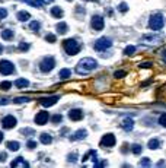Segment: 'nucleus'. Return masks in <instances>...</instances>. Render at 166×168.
<instances>
[{
    "mask_svg": "<svg viewBox=\"0 0 166 168\" xmlns=\"http://www.w3.org/2000/svg\"><path fill=\"white\" fill-rule=\"evenodd\" d=\"M96 66H98V63H96L93 59L86 57V59H82V60L79 61V64H77V67H76V72L80 73V75H86V73L95 70Z\"/></svg>",
    "mask_w": 166,
    "mask_h": 168,
    "instance_id": "nucleus-1",
    "label": "nucleus"
},
{
    "mask_svg": "<svg viewBox=\"0 0 166 168\" xmlns=\"http://www.w3.org/2000/svg\"><path fill=\"white\" fill-rule=\"evenodd\" d=\"M63 47H64L66 53L70 54V56H74V54H77V53L80 51V44H79L76 40H73V38L64 40V41H63Z\"/></svg>",
    "mask_w": 166,
    "mask_h": 168,
    "instance_id": "nucleus-2",
    "label": "nucleus"
},
{
    "mask_svg": "<svg viewBox=\"0 0 166 168\" xmlns=\"http://www.w3.org/2000/svg\"><path fill=\"white\" fill-rule=\"evenodd\" d=\"M163 25H165V19H163V16H162L160 13H156V15H153V16L149 19V28L153 29V31L160 29Z\"/></svg>",
    "mask_w": 166,
    "mask_h": 168,
    "instance_id": "nucleus-3",
    "label": "nucleus"
},
{
    "mask_svg": "<svg viewBox=\"0 0 166 168\" xmlns=\"http://www.w3.org/2000/svg\"><path fill=\"white\" fill-rule=\"evenodd\" d=\"M54 66H55V60L53 59V57H45L41 63H39V69L42 70V72H50V70H53L54 69Z\"/></svg>",
    "mask_w": 166,
    "mask_h": 168,
    "instance_id": "nucleus-4",
    "label": "nucleus"
},
{
    "mask_svg": "<svg viewBox=\"0 0 166 168\" xmlns=\"http://www.w3.org/2000/svg\"><path fill=\"white\" fill-rule=\"evenodd\" d=\"M112 45V43H111V40L109 38H99L96 43H95V50L96 51H105L107 48H109Z\"/></svg>",
    "mask_w": 166,
    "mask_h": 168,
    "instance_id": "nucleus-5",
    "label": "nucleus"
},
{
    "mask_svg": "<svg viewBox=\"0 0 166 168\" xmlns=\"http://www.w3.org/2000/svg\"><path fill=\"white\" fill-rule=\"evenodd\" d=\"M13 72H15V66L10 61H8V60L0 61V73H2V75H10Z\"/></svg>",
    "mask_w": 166,
    "mask_h": 168,
    "instance_id": "nucleus-6",
    "label": "nucleus"
},
{
    "mask_svg": "<svg viewBox=\"0 0 166 168\" xmlns=\"http://www.w3.org/2000/svg\"><path fill=\"white\" fill-rule=\"evenodd\" d=\"M91 25H92V28H93L95 31H101V29L104 28V25H105L104 18L99 16V15H95V16L92 18V21H91Z\"/></svg>",
    "mask_w": 166,
    "mask_h": 168,
    "instance_id": "nucleus-7",
    "label": "nucleus"
},
{
    "mask_svg": "<svg viewBox=\"0 0 166 168\" xmlns=\"http://www.w3.org/2000/svg\"><path fill=\"white\" fill-rule=\"evenodd\" d=\"M115 142H117L115 136H114L112 133H108V135L102 136V139H101V146H107V148H109V146H114Z\"/></svg>",
    "mask_w": 166,
    "mask_h": 168,
    "instance_id": "nucleus-8",
    "label": "nucleus"
},
{
    "mask_svg": "<svg viewBox=\"0 0 166 168\" xmlns=\"http://www.w3.org/2000/svg\"><path fill=\"white\" fill-rule=\"evenodd\" d=\"M58 100H60L58 95H54V97H45V98H41V100H39V104L44 105V107H51V105H54Z\"/></svg>",
    "mask_w": 166,
    "mask_h": 168,
    "instance_id": "nucleus-9",
    "label": "nucleus"
},
{
    "mask_svg": "<svg viewBox=\"0 0 166 168\" xmlns=\"http://www.w3.org/2000/svg\"><path fill=\"white\" fill-rule=\"evenodd\" d=\"M48 120H50V116H48V113H47V111H39V113L35 116V123H37V124H39V126L45 124Z\"/></svg>",
    "mask_w": 166,
    "mask_h": 168,
    "instance_id": "nucleus-10",
    "label": "nucleus"
},
{
    "mask_svg": "<svg viewBox=\"0 0 166 168\" xmlns=\"http://www.w3.org/2000/svg\"><path fill=\"white\" fill-rule=\"evenodd\" d=\"M15 124H16V119H15L13 116H6V117L3 119V121H2V126H3L5 129H12Z\"/></svg>",
    "mask_w": 166,
    "mask_h": 168,
    "instance_id": "nucleus-11",
    "label": "nucleus"
},
{
    "mask_svg": "<svg viewBox=\"0 0 166 168\" xmlns=\"http://www.w3.org/2000/svg\"><path fill=\"white\" fill-rule=\"evenodd\" d=\"M68 117H70V120H73V121H79V120L83 119V113H82V110L74 108V110H71V111L68 113Z\"/></svg>",
    "mask_w": 166,
    "mask_h": 168,
    "instance_id": "nucleus-12",
    "label": "nucleus"
},
{
    "mask_svg": "<svg viewBox=\"0 0 166 168\" xmlns=\"http://www.w3.org/2000/svg\"><path fill=\"white\" fill-rule=\"evenodd\" d=\"M86 136H88V132L82 129V130H77V132L73 135V137H71V139H73V140H82V139H85Z\"/></svg>",
    "mask_w": 166,
    "mask_h": 168,
    "instance_id": "nucleus-13",
    "label": "nucleus"
},
{
    "mask_svg": "<svg viewBox=\"0 0 166 168\" xmlns=\"http://www.w3.org/2000/svg\"><path fill=\"white\" fill-rule=\"evenodd\" d=\"M133 127H134V121H133V119H125V120L122 121V129H124V130L130 132V130H133Z\"/></svg>",
    "mask_w": 166,
    "mask_h": 168,
    "instance_id": "nucleus-14",
    "label": "nucleus"
},
{
    "mask_svg": "<svg viewBox=\"0 0 166 168\" xmlns=\"http://www.w3.org/2000/svg\"><path fill=\"white\" fill-rule=\"evenodd\" d=\"M12 167H29V164L24 158H16V161L12 162Z\"/></svg>",
    "mask_w": 166,
    "mask_h": 168,
    "instance_id": "nucleus-15",
    "label": "nucleus"
},
{
    "mask_svg": "<svg viewBox=\"0 0 166 168\" xmlns=\"http://www.w3.org/2000/svg\"><path fill=\"white\" fill-rule=\"evenodd\" d=\"M15 85H16V88L22 89V88H26V86L29 85V82H28V79H18V80L15 82Z\"/></svg>",
    "mask_w": 166,
    "mask_h": 168,
    "instance_id": "nucleus-16",
    "label": "nucleus"
},
{
    "mask_svg": "<svg viewBox=\"0 0 166 168\" xmlns=\"http://www.w3.org/2000/svg\"><path fill=\"white\" fill-rule=\"evenodd\" d=\"M39 140H41V143H44V145H50V143L53 142V137H51L50 135H47V133H42V135L39 136Z\"/></svg>",
    "mask_w": 166,
    "mask_h": 168,
    "instance_id": "nucleus-17",
    "label": "nucleus"
},
{
    "mask_svg": "<svg viewBox=\"0 0 166 168\" xmlns=\"http://www.w3.org/2000/svg\"><path fill=\"white\" fill-rule=\"evenodd\" d=\"M147 146L150 148V149H157V148H160V140L159 139H150L149 140V143H147Z\"/></svg>",
    "mask_w": 166,
    "mask_h": 168,
    "instance_id": "nucleus-18",
    "label": "nucleus"
},
{
    "mask_svg": "<svg viewBox=\"0 0 166 168\" xmlns=\"http://www.w3.org/2000/svg\"><path fill=\"white\" fill-rule=\"evenodd\" d=\"M51 15L54 16V18H61L63 16V10H61V8H58V6H55V8H51Z\"/></svg>",
    "mask_w": 166,
    "mask_h": 168,
    "instance_id": "nucleus-19",
    "label": "nucleus"
},
{
    "mask_svg": "<svg viewBox=\"0 0 166 168\" xmlns=\"http://www.w3.org/2000/svg\"><path fill=\"white\" fill-rule=\"evenodd\" d=\"M67 24H64V22H60V24H57V32L58 34H66L67 32Z\"/></svg>",
    "mask_w": 166,
    "mask_h": 168,
    "instance_id": "nucleus-20",
    "label": "nucleus"
},
{
    "mask_svg": "<svg viewBox=\"0 0 166 168\" xmlns=\"http://www.w3.org/2000/svg\"><path fill=\"white\" fill-rule=\"evenodd\" d=\"M2 38L3 40H12L13 38V31H10V29H5L3 32H2Z\"/></svg>",
    "mask_w": 166,
    "mask_h": 168,
    "instance_id": "nucleus-21",
    "label": "nucleus"
},
{
    "mask_svg": "<svg viewBox=\"0 0 166 168\" xmlns=\"http://www.w3.org/2000/svg\"><path fill=\"white\" fill-rule=\"evenodd\" d=\"M31 16H29V13L28 12H25V10H22V12H19L18 13V19L19 21H22V22H25V21H28Z\"/></svg>",
    "mask_w": 166,
    "mask_h": 168,
    "instance_id": "nucleus-22",
    "label": "nucleus"
},
{
    "mask_svg": "<svg viewBox=\"0 0 166 168\" xmlns=\"http://www.w3.org/2000/svg\"><path fill=\"white\" fill-rule=\"evenodd\" d=\"M136 53V47L134 45H127L125 48H124V54L125 56H133Z\"/></svg>",
    "mask_w": 166,
    "mask_h": 168,
    "instance_id": "nucleus-23",
    "label": "nucleus"
},
{
    "mask_svg": "<svg viewBox=\"0 0 166 168\" xmlns=\"http://www.w3.org/2000/svg\"><path fill=\"white\" fill-rule=\"evenodd\" d=\"M28 3H29L31 6H37V8H39V6H44V5H45L44 0H29Z\"/></svg>",
    "mask_w": 166,
    "mask_h": 168,
    "instance_id": "nucleus-24",
    "label": "nucleus"
},
{
    "mask_svg": "<svg viewBox=\"0 0 166 168\" xmlns=\"http://www.w3.org/2000/svg\"><path fill=\"white\" fill-rule=\"evenodd\" d=\"M70 75H71L70 69H63V70L60 72V77H61V79H67V77H70Z\"/></svg>",
    "mask_w": 166,
    "mask_h": 168,
    "instance_id": "nucleus-25",
    "label": "nucleus"
},
{
    "mask_svg": "<svg viewBox=\"0 0 166 168\" xmlns=\"http://www.w3.org/2000/svg\"><path fill=\"white\" fill-rule=\"evenodd\" d=\"M8 148H9L10 151H18V149H19V143H18V142H9V143H8Z\"/></svg>",
    "mask_w": 166,
    "mask_h": 168,
    "instance_id": "nucleus-26",
    "label": "nucleus"
},
{
    "mask_svg": "<svg viewBox=\"0 0 166 168\" xmlns=\"http://www.w3.org/2000/svg\"><path fill=\"white\" fill-rule=\"evenodd\" d=\"M29 28H31L32 31H38V29H39V22H38V21H32V22L29 24Z\"/></svg>",
    "mask_w": 166,
    "mask_h": 168,
    "instance_id": "nucleus-27",
    "label": "nucleus"
},
{
    "mask_svg": "<svg viewBox=\"0 0 166 168\" xmlns=\"http://www.w3.org/2000/svg\"><path fill=\"white\" fill-rule=\"evenodd\" d=\"M131 151H133L134 155H138V153H141V146L136 143V145H133V149H131Z\"/></svg>",
    "mask_w": 166,
    "mask_h": 168,
    "instance_id": "nucleus-28",
    "label": "nucleus"
},
{
    "mask_svg": "<svg viewBox=\"0 0 166 168\" xmlns=\"http://www.w3.org/2000/svg\"><path fill=\"white\" fill-rule=\"evenodd\" d=\"M159 124L163 126V127H166V113H163V114L159 117Z\"/></svg>",
    "mask_w": 166,
    "mask_h": 168,
    "instance_id": "nucleus-29",
    "label": "nucleus"
},
{
    "mask_svg": "<svg viewBox=\"0 0 166 168\" xmlns=\"http://www.w3.org/2000/svg\"><path fill=\"white\" fill-rule=\"evenodd\" d=\"M6 16H8V10L5 8H0V21H3Z\"/></svg>",
    "mask_w": 166,
    "mask_h": 168,
    "instance_id": "nucleus-30",
    "label": "nucleus"
},
{
    "mask_svg": "<svg viewBox=\"0 0 166 168\" xmlns=\"http://www.w3.org/2000/svg\"><path fill=\"white\" fill-rule=\"evenodd\" d=\"M10 85H12L10 82H2V83H0V88L5 89V91H8V89L10 88Z\"/></svg>",
    "mask_w": 166,
    "mask_h": 168,
    "instance_id": "nucleus-31",
    "label": "nucleus"
},
{
    "mask_svg": "<svg viewBox=\"0 0 166 168\" xmlns=\"http://www.w3.org/2000/svg\"><path fill=\"white\" fill-rule=\"evenodd\" d=\"M118 10H120V12H127V10H128V5H127V3H120Z\"/></svg>",
    "mask_w": 166,
    "mask_h": 168,
    "instance_id": "nucleus-32",
    "label": "nucleus"
},
{
    "mask_svg": "<svg viewBox=\"0 0 166 168\" xmlns=\"http://www.w3.org/2000/svg\"><path fill=\"white\" fill-rule=\"evenodd\" d=\"M61 120H63V117H61L60 114H55V116L51 117V121H53V123H60Z\"/></svg>",
    "mask_w": 166,
    "mask_h": 168,
    "instance_id": "nucleus-33",
    "label": "nucleus"
},
{
    "mask_svg": "<svg viewBox=\"0 0 166 168\" xmlns=\"http://www.w3.org/2000/svg\"><path fill=\"white\" fill-rule=\"evenodd\" d=\"M28 48H29V44H28V43H21V44H19V50H21V51H26Z\"/></svg>",
    "mask_w": 166,
    "mask_h": 168,
    "instance_id": "nucleus-34",
    "label": "nucleus"
},
{
    "mask_svg": "<svg viewBox=\"0 0 166 168\" xmlns=\"http://www.w3.org/2000/svg\"><path fill=\"white\" fill-rule=\"evenodd\" d=\"M124 76H125V72H124V70H117V72L114 73V77H118V79H120V77H124Z\"/></svg>",
    "mask_w": 166,
    "mask_h": 168,
    "instance_id": "nucleus-35",
    "label": "nucleus"
},
{
    "mask_svg": "<svg viewBox=\"0 0 166 168\" xmlns=\"http://www.w3.org/2000/svg\"><path fill=\"white\" fill-rule=\"evenodd\" d=\"M45 40H47L48 43H54V41H55V35H53V34H48V35L45 37Z\"/></svg>",
    "mask_w": 166,
    "mask_h": 168,
    "instance_id": "nucleus-36",
    "label": "nucleus"
},
{
    "mask_svg": "<svg viewBox=\"0 0 166 168\" xmlns=\"http://www.w3.org/2000/svg\"><path fill=\"white\" fill-rule=\"evenodd\" d=\"M26 101H29V98H26V97H19V98H15V102H26Z\"/></svg>",
    "mask_w": 166,
    "mask_h": 168,
    "instance_id": "nucleus-37",
    "label": "nucleus"
},
{
    "mask_svg": "<svg viewBox=\"0 0 166 168\" xmlns=\"http://www.w3.org/2000/svg\"><path fill=\"white\" fill-rule=\"evenodd\" d=\"M67 158H68V161H70V162H74V161L77 159V155H76V153H70Z\"/></svg>",
    "mask_w": 166,
    "mask_h": 168,
    "instance_id": "nucleus-38",
    "label": "nucleus"
},
{
    "mask_svg": "<svg viewBox=\"0 0 166 168\" xmlns=\"http://www.w3.org/2000/svg\"><path fill=\"white\" fill-rule=\"evenodd\" d=\"M141 165H143V167L150 165V159H149V158H143V159H141Z\"/></svg>",
    "mask_w": 166,
    "mask_h": 168,
    "instance_id": "nucleus-39",
    "label": "nucleus"
},
{
    "mask_svg": "<svg viewBox=\"0 0 166 168\" xmlns=\"http://www.w3.org/2000/svg\"><path fill=\"white\" fill-rule=\"evenodd\" d=\"M150 66H151V61H144V63L140 64V67H144V69H147V67H150Z\"/></svg>",
    "mask_w": 166,
    "mask_h": 168,
    "instance_id": "nucleus-40",
    "label": "nucleus"
},
{
    "mask_svg": "<svg viewBox=\"0 0 166 168\" xmlns=\"http://www.w3.org/2000/svg\"><path fill=\"white\" fill-rule=\"evenodd\" d=\"M22 133H24V135H34V130H32V129H24Z\"/></svg>",
    "mask_w": 166,
    "mask_h": 168,
    "instance_id": "nucleus-41",
    "label": "nucleus"
},
{
    "mask_svg": "<svg viewBox=\"0 0 166 168\" xmlns=\"http://www.w3.org/2000/svg\"><path fill=\"white\" fill-rule=\"evenodd\" d=\"M35 146H37V143H35L34 140H29V142H28V148H29V149H34Z\"/></svg>",
    "mask_w": 166,
    "mask_h": 168,
    "instance_id": "nucleus-42",
    "label": "nucleus"
},
{
    "mask_svg": "<svg viewBox=\"0 0 166 168\" xmlns=\"http://www.w3.org/2000/svg\"><path fill=\"white\" fill-rule=\"evenodd\" d=\"M121 151H122V152H127V151H128V145H127V143H124V145H122V149H121Z\"/></svg>",
    "mask_w": 166,
    "mask_h": 168,
    "instance_id": "nucleus-43",
    "label": "nucleus"
},
{
    "mask_svg": "<svg viewBox=\"0 0 166 168\" xmlns=\"http://www.w3.org/2000/svg\"><path fill=\"white\" fill-rule=\"evenodd\" d=\"M162 59H163V61L166 63V50H163V51H162Z\"/></svg>",
    "mask_w": 166,
    "mask_h": 168,
    "instance_id": "nucleus-44",
    "label": "nucleus"
},
{
    "mask_svg": "<svg viewBox=\"0 0 166 168\" xmlns=\"http://www.w3.org/2000/svg\"><path fill=\"white\" fill-rule=\"evenodd\" d=\"M6 156H8L6 153H0V161H5V159H6Z\"/></svg>",
    "mask_w": 166,
    "mask_h": 168,
    "instance_id": "nucleus-45",
    "label": "nucleus"
},
{
    "mask_svg": "<svg viewBox=\"0 0 166 168\" xmlns=\"http://www.w3.org/2000/svg\"><path fill=\"white\" fill-rule=\"evenodd\" d=\"M2 53H3V45L0 44V54H2Z\"/></svg>",
    "mask_w": 166,
    "mask_h": 168,
    "instance_id": "nucleus-46",
    "label": "nucleus"
},
{
    "mask_svg": "<svg viewBox=\"0 0 166 168\" xmlns=\"http://www.w3.org/2000/svg\"><path fill=\"white\" fill-rule=\"evenodd\" d=\"M2 140H3V133L0 132V142H2Z\"/></svg>",
    "mask_w": 166,
    "mask_h": 168,
    "instance_id": "nucleus-47",
    "label": "nucleus"
},
{
    "mask_svg": "<svg viewBox=\"0 0 166 168\" xmlns=\"http://www.w3.org/2000/svg\"><path fill=\"white\" fill-rule=\"evenodd\" d=\"M68 2H71V0H68Z\"/></svg>",
    "mask_w": 166,
    "mask_h": 168,
    "instance_id": "nucleus-48",
    "label": "nucleus"
}]
</instances>
